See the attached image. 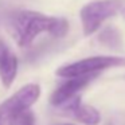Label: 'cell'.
<instances>
[{"label": "cell", "instance_id": "cell-1", "mask_svg": "<svg viewBox=\"0 0 125 125\" xmlns=\"http://www.w3.org/2000/svg\"><path fill=\"white\" fill-rule=\"evenodd\" d=\"M10 27L18 46L30 47L42 34L63 38L69 31V22L65 18L49 16L42 12L23 10L11 16Z\"/></svg>", "mask_w": 125, "mask_h": 125}, {"label": "cell", "instance_id": "cell-2", "mask_svg": "<svg viewBox=\"0 0 125 125\" xmlns=\"http://www.w3.org/2000/svg\"><path fill=\"white\" fill-rule=\"evenodd\" d=\"M41 87L36 83H28L0 104V125H15L19 117L38 101Z\"/></svg>", "mask_w": 125, "mask_h": 125}, {"label": "cell", "instance_id": "cell-3", "mask_svg": "<svg viewBox=\"0 0 125 125\" xmlns=\"http://www.w3.org/2000/svg\"><path fill=\"white\" fill-rule=\"evenodd\" d=\"M124 6V0H94L85 4L79 12L83 35L89 36L97 32L102 23L121 11Z\"/></svg>", "mask_w": 125, "mask_h": 125}, {"label": "cell", "instance_id": "cell-4", "mask_svg": "<svg viewBox=\"0 0 125 125\" xmlns=\"http://www.w3.org/2000/svg\"><path fill=\"white\" fill-rule=\"evenodd\" d=\"M121 66H125V57L98 55V57H89L61 66L59 69H57V75L62 78H73V77H81L87 74H97L98 71L112 67H121Z\"/></svg>", "mask_w": 125, "mask_h": 125}, {"label": "cell", "instance_id": "cell-5", "mask_svg": "<svg viewBox=\"0 0 125 125\" xmlns=\"http://www.w3.org/2000/svg\"><path fill=\"white\" fill-rule=\"evenodd\" d=\"M97 74H87V75H81V77H73L69 78V81H66L65 83H62L50 97V102L54 106H62L65 102H67L69 100H71L73 97H75L77 93L81 89H83L86 85H89V82L93 78H95Z\"/></svg>", "mask_w": 125, "mask_h": 125}, {"label": "cell", "instance_id": "cell-6", "mask_svg": "<svg viewBox=\"0 0 125 125\" xmlns=\"http://www.w3.org/2000/svg\"><path fill=\"white\" fill-rule=\"evenodd\" d=\"M18 73V58L10 47L0 41V81L6 89L14 83Z\"/></svg>", "mask_w": 125, "mask_h": 125}, {"label": "cell", "instance_id": "cell-7", "mask_svg": "<svg viewBox=\"0 0 125 125\" xmlns=\"http://www.w3.org/2000/svg\"><path fill=\"white\" fill-rule=\"evenodd\" d=\"M61 108H65L67 110H70L74 114V117L85 125H97L101 120L100 113H98L97 109L90 105L81 104V98L78 95H75L71 100H69L67 102H65Z\"/></svg>", "mask_w": 125, "mask_h": 125}, {"label": "cell", "instance_id": "cell-8", "mask_svg": "<svg viewBox=\"0 0 125 125\" xmlns=\"http://www.w3.org/2000/svg\"><path fill=\"white\" fill-rule=\"evenodd\" d=\"M100 41L102 42V43L108 44V46H117L120 42V35L118 32H117L114 28H106V30H104V32L101 34L100 36Z\"/></svg>", "mask_w": 125, "mask_h": 125}, {"label": "cell", "instance_id": "cell-9", "mask_svg": "<svg viewBox=\"0 0 125 125\" xmlns=\"http://www.w3.org/2000/svg\"><path fill=\"white\" fill-rule=\"evenodd\" d=\"M15 125H35V117H34V113L28 110H26L22 116L19 117V120L16 121Z\"/></svg>", "mask_w": 125, "mask_h": 125}, {"label": "cell", "instance_id": "cell-10", "mask_svg": "<svg viewBox=\"0 0 125 125\" xmlns=\"http://www.w3.org/2000/svg\"><path fill=\"white\" fill-rule=\"evenodd\" d=\"M122 14H124V16H125V6H124V8H122Z\"/></svg>", "mask_w": 125, "mask_h": 125}, {"label": "cell", "instance_id": "cell-11", "mask_svg": "<svg viewBox=\"0 0 125 125\" xmlns=\"http://www.w3.org/2000/svg\"><path fill=\"white\" fill-rule=\"evenodd\" d=\"M63 125H71V124H63Z\"/></svg>", "mask_w": 125, "mask_h": 125}]
</instances>
